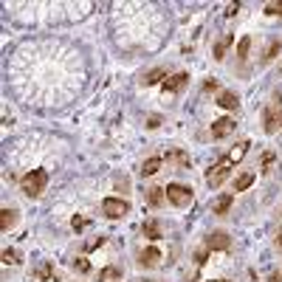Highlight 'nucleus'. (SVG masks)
<instances>
[{"mask_svg":"<svg viewBox=\"0 0 282 282\" xmlns=\"http://www.w3.org/2000/svg\"><path fill=\"white\" fill-rule=\"evenodd\" d=\"M45 184H48V172H45V170H31L29 175H23L20 189H23L29 198H37V195H43Z\"/></svg>","mask_w":282,"mask_h":282,"instance_id":"nucleus-1","label":"nucleus"},{"mask_svg":"<svg viewBox=\"0 0 282 282\" xmlns=\"http://www.w3.org/2000/svg\"><path fill=\"white\" fill-rule=\"evenodd\" d=\"M263 124H265V133H276V130L282 127V99L279 96H274L268 104H265Z\"/></svg>","mask_w":282,"mask_h":282,"instance_id":"nucleus-2","label":"nucleus"},{"mask_svg":"<svg viewBox=\"0 0 282 282\" xmlns=\"http://www.w3.org/2000/svg\"><path fill=\"white\" fill-rule=\"evenodd\" d=\"M164 192H166V198H170V203H172V206H178V209L192 206V201H195L192 189H189V186H184V184H170Z\"/></svg>","mask_w":282,"mask_h":282,"instance_id":"nucleus-3","label":"nucleus"},{"mask_svg":"<svg viewBox=\"0 0 282 282\" xmlns=\"http://www.w3.org/2000/svg\"><path fill=\"white\" fill-rule=\"evenodd\" d=\"M102 212L104 217H110V220H119L130 212V203L127 201H119V198H104L102 201Z\"/></svg>","mask_w":282,"mask_h":282,"instance_id":"nucleus-4","label":"nucleus"},{"mask_svg":"<svg viewBox=\"0 0 282 282\" xmlns=\"http://www.w3.org/2000/svg\"><path fill=\"white\" fill-rule=\"evenodd\" d=\"M229 170H232V166H229L226 161H220V164H215V166H212V170L206 172V184H209V186H220L223 181L229 178Z\"/></svg>","mask_w":282,"mask_h":282,"instance_id":"nucleus-5","label":"nucleus"},{"mask_svg":"<svg viewBox=\"0 0 282 282\" xmlns=\"http://www.w3.org/2000/svg\"><path fill=\"white\" fill-rule=\"evenodd\" d=\"M229 245H232V240H229L226 232H212L206 237V248H209V251H226Z\"/></svg>","mask_w":282,"mask_h":282,"instance_id":"nucleus-6","label":"nucleus"},{"mask_svg":"<svg viewBox=\"0 0 282 282\" xmlns=\"http://www.w3.org/2000/svg\"><path fill=\"white\" fill-rule=\"evenodd\" d=\"M234 133V119L223 116V119H215L212 124V138H226V135Z\"/></svg>","mask_w":282,"mask_h":282,"instance_id":"nucleus-7","label":"nucleus"},{"mask_svg":"<svg viewBox=\"0 0 282 282\" xmlns=\"http://www.w3.org/2000/svg\"><path fill=\"white\" fill-rule=\"evenodd\" d=\"M186 82H189V76H186V74H175V76H170L161 88H164V93H178V91H184V88H186Z\"/></svg>","mask_w":282,"mask_h":282,"instance_id":"nucleus-8","label":"nucleus"},{"mask_svg":"<svg viewBox=\"0 0 282 282\" xmlns=\"http://www.w3.org/2000/svg\"><path fill=\"white\" fill-rule=\"evenodd\" d=\"M158 260H161V251H158V248H153V245H150V248H144V251L138 254V263L144 265V268H153V265H158Z\"/></svg>","mask_w":282,"mask_h":282,"instance_id":"nucleus-9","label":"nucleus"},{"mask_svg":"<svg viewBox=\"0 0 282 282\" xmlns=\"http://www.w3.org/2000/svg\"><path fill=\"white\" fill-rule=\"evenodd\" d=\"M248 147H251L248 141H240L237 147H234V150H232V153H229V155H226V158H223V161H226L229 166H232V164H237V161H243V155L248 153Z\"/></svg>","mask_w":282,"mask_h":282,"instance_id":"nucleus-10","label":"nucleus"},{"mask_svg":"<svg viewBox=\"0 0 282 282\" xmlns=\"http://www.w3.org/2000/svg\"><path fill=\"white\" fill-rule=\"evenodd\" d=\"M14 226H17V212H14V209H3V212H0V229H3V232H12Z\"/></svg>","mask_w":282,"mask_h":282,"instance_id":"nucleus-11","label":"nucleus"},{"mask_svg":"<svg viewBox=\"0 0 282 282\" xmlns=\"http://www.w3.org/2000/svg\"><path fill=\"white\" fill-rule=\"evenodd\" d=\"M166 76V71L164 68H153V71H147V74L141 76V85H158L161 79Z\"/></svg>","mask_w":282,"mask_h":282,"instance_id":"nucleus-12","label":"nucleus"},{"mask_svg":"<svg viewBox=\"0 0 282 282\" xmlns=\"http://www.w3.org/2000/svg\"><path fill=\"white\" fill-rule=\"evenodd\" d=\"M232 203H234V195H220L215 201V206H212V212L215 215H226L229 209H232Z\"/></svg>","mask_w":282,"mask_h":282,"instance_id":"nucleus-13","label":"nucleus"},{"mask_svg":"<svg viewBox=\"0 0 282 282\" xmlns=\"http://www.w3.org/2000/svg\"><path fill=\"white\" fill-rule=\"evenodd\" d=\"M141 232H144V237H147V240H161V226H158V220H144Z\"/></svg>","mask_w":282,"mask_h":282,"instance_id":"nucleus-14","label":"nucleus"},{"mask_svg":"<svg viewBox=\"0 0 282 282\" xmlns=\"http://www.w3.org/2000/svg\"><path fill=\"white\" fill-rule=\"evenodd\" d=\"M164 198H166V192L161 189V186H153V189H147V203L153 209H158L161 203H164Z\"/></svg>","mask_w":282,"mask_h":282,"instance_id":"nucleus-15","label":"nucleus"},{"mask_svg":"<svg viewBox=\"0 0 282 282\" xmlns=\"http://www.w3.org/2000/svg\"><path fill=\"white\" fill-rule=\"evenodd\" d=\"M217 104H220V107H226V110H237V107H240L237 96H234V93H229V91H223L220 96H217Z\"/></svg>","mask_w":282,"mask_h":282,"instance_id":"nucleus-16","label":"nucleus"},{"mask_svg":"<svg viewBox=\"0 0 282 282\" xmlns=\"http://www.w3.org/2000/svg\"><path fill=\"white\" fill-rule=\"evenodd\" d=\"M99 282H122V271L107 265V268H102V274H99Z\"/></svg>","mask_w":282,"mask_h":282,"instance_id":"nucleus-17","label":"nucleus"},{"mask_svg":"<svg viewBox=\"0 0 282 282\" xmlns=\"http://www.w3.org/2000/svg\"><path fill=\"white\" fill-rule=\"evenodd\" d=\"M254 178H257L254 172H243V175H240V178L234 181V192H245V189H248V186L254 184Z\"/></svg>","mask_w":282,"mask_h":282,"instance_id":"nucleus-18","label":"nucleus"},{"mask_svg":"<svg viewBox=\"0 0 282 282\" xmlns=\"http://www.w3.org/2000/svg\"><path fill=\"white\" fill-rule=\"evenodd\" d=\"M234 43V37L232 34H226V37L220 40V43H215V48H212V54H215V60H223V57H226V48L229 45Z\"/></svg>","mask_w":282,"mask_h":282,"instance_id":"nucleus-19","label":"nucleus"},{"mask_svg":"<svg viewBox=\"0 0 282 282\" xmlns=\"http://www.w3.org/2000/svg\"><path fill=\"white\" fill-rule=\"evenodd\" d=\"M158 170H161V158H155V155H153V158L144 161V166H141V175H155Z\"/></svg>","mask_w":282,"mask_h":282,"instance_id":"nucleus-20","label":"nucleus"},{"mask_svg":"<svg viewBox=\"0 0 282 282\" xmlns=\"http://www.w3.org/2000/svg\"><path fill=\"white\" fill-rule=\"evenodd\" d=\"M166 158H175L181 166H184V170L189 166V155H186V153H181V150H170V153H166Z\"/></svg>","mask_w":282,"mask_h":282,"instance_id":"nucleus-21","label":"nucleus"},{"mask_svg":"<svg viewBox=\"0 0 282 282\" xmlns=\"http://www.w3.org/2000/svg\"><path fill=\"white\" fill-rule=\"evenodd\" d=\"M248 48H251V37H243L237 43V60H245V57H248Z\"/></svg>","mask_w":282,"mask_h":282,"instance_id":"nucleus-22","label":"nucleus"},{"mask_svg":"<svg viewBox=\"0 0 282 282\" xmlns=\"http://www.w3.org/2000/svg\"><path fill=\"white\" fill-rule=\"evenodd\" d=\"M3 263H6V265H17L20 263V254L12 251V248H6V251H3Z\"/></svg>","mask_w":282,"mask_h":282,"instance_id":"nucleus-23","label":"nucleus"},{"mask_svg":"<svg viewBox=\"0 0 282 282\" xmlns=\"http://www.w3.org/2000/svg\"><path fill=\"white\" fill-rule=\"evenodd\" d=\"M279 51H282V43H279V40H274V43H271V48H268V57H265V60H276V54H279Z\"/></svg>","mask_w":282,"mask_h":282,"instance_id":"nucleus-24","label":"nucleus"},{"mask_svg":"<svg viewBox=\"0 0 282 282\" xmlns=\"http://www.w3.org/2000/svg\"><path fill=\"white\" fill-rule=\"evenodd\" d=\"M74 268L79 271V274H88V271H91V263H88V260H76Z\"/></svg>","mask_w":282,"mask_h":282,"instance_id":"nucleus-25","label":"nucleus"},{"mask_svg":"<svg viewBox=\"0 0 282 282\" xmlns=\"http://www.w3.org/2000/svg\"><path fill=\"white\" fill-rule=\"evenodd\" d=\"M265 14H282V3H268V6H265Z\"/></svg>","mask_w":282,"mask_h":282,"instance_id":"nucleus-26","label":"nucleus"},{"mask_svg":"<svg viewBox=\"0 0 282 282\" xmlns=\"http://www.w3.org/2000/svg\"><path fill=\"white\" fill-rule=\"evenodd\" d=\"M271 164H274V153H265V161H263V172L271 170Z\"/></svg>","mask_w":282,"mask_h":282,"instance_id":"nucleus-27","label":"nucleus"},{"mask_svg":"<svg viewBox=\"0 0 282 282\" xmlns=\"http://www.w3.org/2000/svg\"><path fill=\"white\" fill-rule=\"evenodd\" d=\"M147 127H150V130L161 127V116H150V119H147Z\"/></svg>","mask_w":282,"mask_h":282,"instance_id":"nucleus-28","label":"nucleus"},{"mask_svg":"<svg viewBox=\"0 0 282 282\" xmlns=\"http://www.w3.org/2000/svg\"><path fill=\"white\" fill-rule=\"evenodd\" d=\"M237 12H240V3H229V9H226V17H234Z\"/></svg>","mask_w":282,"mask_h":282,"instance_id":"nucleus-29","label":"nucleus"},{"mask_svg":"<svg viewBox=\"0 0 282 282\" xmlns=\"http://www.w3.org/2000/svg\"><path fill=\"white\" fill-rule=\"evenodd\" d=\"M203 91H217V79H206L203 82Z\"/></svg>","mask_w":282,"mask_h":282,"instance_id":"nucleus-30","label":"nucleus"},{"mask_svg":"<svg viewBox=\"0 0 282 282\" xmlns=\"http://www.w3.org/2000/svg\"><path fill=\"white\" fill-rule=\"evenodd\" d=\"M104 243V237H99V240H91V243H88V248H99V245Z\"/></svg>","mask_w":282,"mask_h":282,"instance_id":"nucleus-31","label":"nucleus"},{"mask_svg":"<svg viewBox=\"0 0 282 282\" xmlns=\"http://www.w3.org/2000/svg\"><path fill=\"white\" fill-rule=\"evenodd\" d=\"M71 223H74V229H85V220H82V217H74Z\"/></svg>","mask_w":282,"mask_h":282,"instance_id":"nucleus-32","label":"nucleus"},{"mask_svg":"<svg viewBox=\"0 0 282 282\" xmlns=\"http://www.w3.org/2000/svg\"><path fill=\"white\" fill-rule=\"evenodd\" d=\"M268 282H282V276H279V274H271V276H268Z\"/></svg>","mask_w":282,"mask_h":282,"instance_id":"nucleus-33","label":"nucleus"},{"mask_svg":"<svg viewBox=\"0 0 282 282\" xmlns=\"http://www.w3.org/2000/svg\"><path fill=\"white\" fill-rule=\"evenodd\" d=\"M217 282H226V279H217Z\"/></svg>","mask_w":282,"mask_h":282,"instance_id":"nucleus-34","label":"nucleus"},{"mask_svg":"<svg viewBox=\"0 0 282 282\" xmlns=\"http://www.w3.org/2000/svg\"><path fill=\"white\" fill-rule=\"evenodd\" d=\"M279 248H282V240H279Z\"/></svg>","mask_w":282,"mask_h":282,"instance_id":"nucleus-35","label":"nucleus"}]
</instances>
